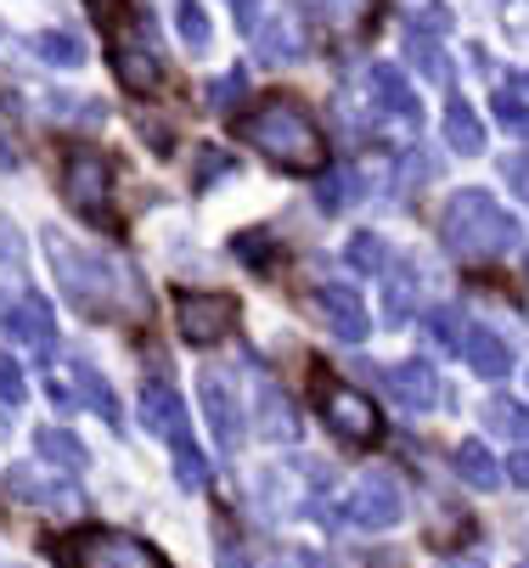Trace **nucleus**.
I'll use <instances>...</instances> for the list:
<instances>
[{
	"label": "nucleus",
	"instance_id": "nucleus-34",
	"mask_svg": "<svg viewBox=\"0 0 529 568\" xmlns=\"http://www.w3.org/2000/svg\"><path fill=\"white\" fill-rule=\"evenodd\" d=\"M501 34L529 51V0H501Z\"/></svg>",
	"mask_w": 529,
	"mask_h": 568
},
{
	"label": "nucleus",
	"instance_id": "nucleus-37",
	"mask_svg": "<svg viewBox=\"0 0 529 568\" xmlns=\"http://www.w3.org/2000/svg\"><path fill=\"white\" fill-rule=\"evenodd\" d=\"M0 271L23 276V236H18V225L7 214H0Z\"/></svg>",
	"mask_w": 529,
	"mask_h": 568
},
{
	"label": "nucleus",
	"instance_id": "nucleus-8",
	"mask_svg": "<svg viewBox=\"0 0 529 568\" xmlns=\"http://www.w3.org/2000/svg\"><path fill=\"white\" fill-rule=\"evenodd\" d=\"M232 321H237L232 293H175V333L192 349H208L220 338H232Z\"/></svg>",
	"mask_w": 529,
	"mask_h": 568
},
{
	"label": "nucleus",
	"instance_id": "nucleus-43",
	"mask_svg": "<svg viewBox=\"0 0 529 568\" xmlns=\"http://www.w3.org/2000/svg\"><path fill=\"white\" fill-rule=\"evenodd\" d=\"M507 478L518 484V490H529V445H523L518 456H507Z\"/></svg>",
	"mask_w": 529,
	"mask_h": 568
},
{
	"label": "nucleus",
	"instance_id": "nucleus-3",
	"mask_svg": "<svg viewBox=\"0 0 529 568\" xmlns=\"http://www.w3.org/2000/svg\"><path fill=\"white\" fill-rule=\"evenodd\" d=\"M439 231H445V248L468 265H485V260H501L507 248H518V220L485 186H462L450 197L439 214Z\"/></svg>",
	"mask_w": 529,
	"mask_h": 568
},
{
	"label": "nucleus",
	"instance_id": "nucleus-16",
	"mask_svg": "<svg viewBox=\"0 0 529 568\" xmlns=\"http://www.w3.org/2000/svg\"><path fill=\"white\" fill-rule=\"evenodd\" d=\"M366 85H372V97H377V108L384 113H395L400 124H423V102H417V91H411V79L395 68V62H372V73H366Z\"/></svg>",
	"mask_w": 529,
	"mask_h": 568
},
{
	"label": "nucleus",
	"instance_id": "nucleus-30",
	"mask_svg": "<svg viewBox=\"0 0 529 568\" xmlns=\"http://www.w3.org/2000/svg\"><path fill=\"white\" fill-rule=\"evenodd\" d=\"M175 34L186 40V51H208L214 23H208V12H203V0H175Z\"/></svg>",
	"mask_w": 529,
	"mask_h": 568
},
{
	"label": "nucleus",
	"instance_id": "nucleus-42",
	"mask_svg": "<svg viewBox=\"0 0 529 568\" xmlns=\"http://www.w3.org/2000/svg\"><path fill=\"white\" fill-rule=\"evenodd\" d=\"M260 7H265V0H232V23H237L243 34H254V29H260Z\"/></svg>",
	"mask_w": 529,
	"mask_h": 568
},
{
	"label": "nucleus",
	"instance_id": "nucleus-24",
	"mask_svg": "<svg viewBox=\"0 0 529 568\" xmlns=\"http://www.w3.org/2000/svg\"><path fill=\"white\" fill-rule=\"evenodd\" d=\"M34 57L45 68H85V40L68 29H45V34H34Z\"/></svg>",
	"mask_w": 529,
	"mask_h": 568
},
{
	"label": "nucleus",
	"instance_id": "nucleus-5",
	"mask_svg": "<svg viewBox=\"0 0 529 568\" xmlns=\"http://www.w3.org/2000/svg\"><path fill=\"white\" fill-rule=\"evenodd\" d=\"M57 562L62 568H175L153 540H135V535H119V529H102V524L62 535Z\"/></svg>",
	"mask_w": 529,
	"mask_h": 568
},
{
	"label": "nucleus",
	"instance_id": "nucleus-33",
	"mask_svg": "<svg viewBox=\"0 0 529 568\" xmlns=\"http://www.w3.org/2000/svg\"><path fill=\"white\" fill-rule=\"evenodd\" d=\"M360 197V181H355V170H327L322 175V186H316V203L333 214V209H344V203H355Z\"/></svg>",
	"mask_w": 529,
	"mask_h": 568
},
{
	"label": "nucleus",
	"instance_id": "nucleus-41",
	"mask_svg": "<svg viewBox=\"0 0 529 568\" xmlns=\"http://www.w3.org/2000/svg\"><path fill=\"white\" fill-rule=\"evenodd\" d=\"M501 181H507L518 197H529V158H507V164H501Z\"/></svg>",
	"mask_w": 529,
	"mask_h": 568
},
{
	"label": "nucleus",
	"instance_id": "nucleus-46",
	"mask_svg": "<svg viewBox=\"0 0 529 568\" xmlns=\"http://www.w3.org/2000/svg\"><path fill=\"white\" fill-rule=\"evenodd\" d=\"M0 170H18V152H12V141L0 135Z\"/></svg>",
	"mask_w": 529,
	"mask_h": 568
},
{
	"label": "nucleus",
	"instance_id": "nucleus-17",
	"mask_svg": "<svg viewBox=\"0 0 529 568\" xmlns=\"http://www.w3.org/2000/svg\"><path fill=\"white\" fill-rule=\"evenodd\" d=\"M34 450H40L45 467H57V473H68V478H80V473L91 467L85 439H80V434H68V428H40V434H34Z\"/></svg>",
	"mask_w": 529,
	"mask_h": 568
},
{
	"label": "nucleus",
	"instance_id": "nucleus-1",
	"mask_svg": "<svg viewBox=\"0 0 529 568\" xmlns=\"http://www.w3.org/2000/svg\"><path fill=\"white\" fill-rule=\"evenodd\" d=\"M45 260H51V276H57L62 298L80 315H91V321H113V315H141L146 310V293L130 282L124 265L102 260L96 248L68 242L62 231H45Z\"/></svg>",
	"mask_w": 529,
	"mask_h": 568
},
{
	"label": "nucleus",
	"instance_id": "nucleus-47",
	"mask_svg": "<svg viewBox=\"0 0 529 568\" xmlns=\"http://www.w3.org/2000/svg\"><path fill=\"white\" fill-rule=\"evenodd\" d=\"M439 568H485L479 557H450V562H439Z\"/></svg>",
	"mask_w": 529,
	"mask_h": 568
},
{
	"label": "nucleus",
	"instance_id": "nucleus-7",
	"mask_svg": "<svg viewBox=\"0 0 529 568\" xmlns=\"http://www.w3.org/2000/svg\"><path fill=\"white\" fill-rule=\"evenodd\" d=\"M316 412L344 445H377L384 439V412L333 372H316Z\"/></svg>",
	"mask_w": 529,
	"mask_h": 568
},
{
	"label": "nucleus",
	"instance_id": "nucleus-23",
	"mask_svg": "<svg viewBox=\"0 0 529 568\" xmlns=\"http://www.w3.org/2000/svg\"><path fill=\"white\" fill-rule=\"evenodd\" d=\"M260 423H265V439H293L298 434L293 405H287V394L271 377H260Z\"/></svg>",
	"mask_w": 529,
	"mask_h": 568
},
{
	"label": "nucleus",
	"instance_id": "nucleus-21",
	"mask_svg": "<svg viewBox=\"0 0 529 568\" xmlns=\"http://www.w3.org/2000/svg\"><path fill=\"white\" fill-rule=\"evenodd\" d=\"M450 467H457V478L474 484V490H496V484H501V462H496L479 439H462L457 456H450Z\"/></svg>",
	"mask_w": 529,
	"mask_h": 568
},
{
	"label": "nucleus",
	"instance_id": "nucleus-35",
	"mask_svg": "<svg viewBox=\"0 0 529 568\" xmlns=\"http://www.w3.org/2000/svg\"><path fill=\"white\" fill-rule=\"evenodd\" d=\"M243 85H248V73H243V68H232V73H220L214 85H208V108H214V113H225V108H232V102L243 97Z\"/></svg>",
	"mask_w": 529,
	"mask_h": 568
},
{
	"label": "nucleus",
	"instance_id": "nucleus-39",
	"mask_svg": "<svg viewBox=\"0 0 529 568\" xmlns=\"http://www.w3.org/2000/svg\"><path fill=\"white\" fill-rule=\"evenodd\" d=\"M496 119H501V130H512V135H529V108H523L512 91H501V97H496Z\"/></svg>",
	"mask_w": 529,
	"mask_h": 568
},
{
	"label": "nucleus",
	"instance_id": "nucleus-11",
	"mask_svg": "<svg viewBox=\"0 0 529 568\" xmlns=\"http://www.w3.org/2000/svg\"><path fill=\"white\" fill-rule=\"evenodd\" d=\"M0 333L12 344H29L34 355H57V321H51V304L40 293H18V298H0Z\"/></svg>",
	"mask_w": 529,
	"mask_h": 568
},
{
	"label": "nucleus",
	"instance_id": "nucleus-44",
	"mask_svg": "<svg viewBox=\"0 0 529 568\" xmlns=\"http://www.w3.org/2000/svg\"><path fill=\"white\" fill-rule=\"evenodd\" d=\"M423 175H434L428 158H406V164H400V181H423Z\"/></svg>",
	"mask_w": 529,
	"mask_h": 568
},
{
	"label": "nucleus",
	"instance_id": "nucleus-2",
	"mask_svg": "<svg viewBox=\"0 0 529 568\" xmlns=\"http://www.w3.org/2000/svg\"><path fill=\"white\" fill-rule=\"evenodd\" d=\"M232 135L254 141L271 164L287 170V175H322V164H327V141H322L316 119L298 108L293 97H260L248 113L232 119Z\"/></svg>",
	"mask_w": 529,
	"mask_h": 568
},
{
	"label": "nucleus",
	"instance_id": "nucleus-49",
	"mask_svg": "<svg viewBox=\"0 0 529 568\" xmlns=\"http://www.w3.org/2000/svg\"><path fill=\"white\" fill-rule=\"evenodd\" d=\"M305 568H322V562H305Z\"/></svg>",
	"mask_w": 529,
	"mask_h": 568
},
{
	"label": "nucleus",
	"instance_id": "nucleus-25",
	"mask_svg": "<svg viewBox=\"0 0 529 568\" xmlns=\"http://www.w3.org/2000/svg\"><path fill=\"white\" fill-rule=\"evenodd\" d=\"M260 57L265 62H298V57H305V34H298V23L287 12L271 29H260Z\"/></svg>",
	"mask_w": 529,
	"mask_h": 568
},
{
	"label": "nucleus",
	"instance_id": "nucleus-26",
	"mask_svg": "<svg viewBox=\"0 0 529 568\" xmlns=\"http://www.w3.org/2000/svg\"><path fill=\"white\" fill-rule=\"evenodd\" d=\"M400 23H406V34H445L450 29V7L445 0H400Z\"/></svg>",
	"mask_w": 529,
	"mask_h": 568
},
{
	"label": "nucleus",
	"instance_id": "nucleus-18",
	"mask_svg": "<svg viewBox=\"0 0 529 568\" xmlns=\"http://www.w3.org/2000/svg\"><path fill=\"white\" fill-rule=\"evenodd\" d=\"M68 372H73V383H80V399L91 405V412H96L108 428H119L124 417H119V394H113V383H108V377H102V372H96L85 355H73V366H68Z\"/></svg>",
	"mask_w": 529,
	"mask_h": 568
},
{
	"label": "nucleus",
	"instance_id": "nucleus-29",
	"mask_svg": "<svg viewBox=\"0 0 529 568\" xmlns=\"http://www.w3.org/2000/svg\"><path fill=\"white\" fill-rule=\"evenodd\" d=\"M344 265H349V271H360V276H377V271L389 265L384 236H377V231H355V236H349V248H344Z\"/></svg>",
	"mask_w": 529,
	"mask_h": 568
},
{
	"label": "nucleus",
	"instance_id": "nucleus-32",
	"mask_svg": "<svg viewBox=\"0 0 529 568\" xmlns=\"http://www.w3.org/2000/svg\"><path fill=\"white\" fill-rule=\"evenodd\" d=\"M175 484H181V490H208V456L192 439L175 445Z\"/></svg>",
	"mask_w": 529,
	"mask_h": 568
},
{
	"label": "nucleus",
	"instance_id": "nucleus-48",
	"mask_svg": "<svg viewBox=\"0 0 529 568\" xmlns=\"http://www.w3.org/2000/svg\"><path fill=\"white\" fill-rule=\"evenodd\" d=\"M512 91H523V97H529V73H518V79H512Z\"/></svg>",
	"mask_w": 529,
	"mask_h": 568
},
{
	"label": "nucleus",
	"instance_id": "nucleus-10",
	"mask_svg": "<svg viewBox=\"0 0 529 568\" xmlns=\"http://www.w3.org/2000/svg\"><path fill=\"white\" fill-rule=\"evenodd\" d=\"M0 484H7V496H18L29 507H85L80 484L57 467H45V462H18V467H7Z\"/></svg>",
	"mask_w": 529,
	"mask_h": 568
},
{
	"label": "nucleus",
	"instance_id": "nucleus-36",
	"mask_svg": "<svg viewBox=\"0 0 529 568\" xmlns=\"http://www.w3.org/2000/svg\"><path fill=\"white\" fill-rule=\"evenodd\" d=\"M232 170H237V164H232V152L203 146V152H197V181H192V186H214L220 175H232Z\"/></svg>",
	"mask_w": 529,
	"mask_h": 568
},
{
	"label": "nucleus",
	"instance_id": "nucleus-31",
	"mask_svg": "<svg viewBox=\"0 0 529 568\" xmlns=\"http://www.w3.org/2000/svg\"><path fill=\"white\" fill-rule=\"evenodd\" d=\"M485 423H490L496 434L529 445V405H518V399H490V405H485Z\"/></svg>",
	"mask_w": 529,
	"mask_h": 568
},
{
	"label": "nucleus",
	"instance_id": "nucleus-12",
	"mask_svg": "<svg viewBox=\"0 0 529 568\" xmlns=\"http://www.w3.org/2000/svg\"><path fill=\"white\" fill-rule=\"evenodd\" d=\"M197 399H203V417H208L214 445H220V450H243L248 423H243V399H237V388L225 383L220 372H203V377H197Z\"/></svg>",
	"mask_w": 529,
	"mask_h": 568
},
{
	"label": "nucleus",
	"instance_id": "nucleus-4",
	"mask_svg": "<svg viewBox=\"0 0 529 568\" xmlns=\"http://www.w3.org/2000/svg\"><path fill=\"white\" fill-rule=\"evenodd\" d=\"M102 45L113 62V79L130 97H153L164 79V57H159V34L146 23L141 7L130 0H102Z\"/></svg>",
	"mask_w": 529,
	"mask_h": 568
},
{
	"label": "nucleus",
	"instance_id": "nucleus-38",
	"mask_svg": "<svg viewBox=\"0 0 529 568\" xmlns=\"http://www.w3.org/2000/svg\"><path fill=\"white\" fill-rule=\"evenodd\" d=\"M23 394H29V383H23V366H18L12 355H0V399H7L12 412H18V405H23Z\"/></svg>",
	"mask_w": 529,
	"mask_h": 568
},
{
	"label": "nucleus",
	"instance_id": "nucleus-20",
	"mask_svg": "<svg viewBox=\"0 0 529 568\" xmlns=\"http://www.w3.org/2000/svg\"><path fill=\"white\" fill-rule=\"evenodd\" d=\"M423 333H428L445 355H462V349H468V338H474V321H468L462 310L439 304V310H428V315H423Z\"/></svg>",
	"mask_w": 529,
	"mask_h": 568
},
{
	"label": "nucleus",
	"instance_id": "nucleus-6",
	"mask_svg": "<svg viewBox=\"0 0 529 568\" xmlns=\"http://www.w3.org/2000/svg\"><path fill=\"white\" fill-rule=\"evenodd\" d=\"M62 197H68L73 214L102 225V231L119 225V214H113V170H108V158L96 146H73L62 158Z\"/></svg>",
	"mask_w": 529,
	"mask_h": 568
},
{
	"label": "nucleus",
	"instance_id": "nucleus-14",
	"mask_svg": "<svg viewBox=\"0 0 529 568\" xmlns=\"http://www.w3.org/2000/svg\"><path fill=\"white\" fill-rule=\"evenodd\" d=\"M141 428L159 434V439H170V445L192 439V434H186V399H181L170 383H141Z\"/></svg>",
	"mask_w": 529,
	"mask_h": 568
},
{
	"label": "nucleus",
	"instance_id": "nucleus-27",
	"mask_svg": "<svg viewBox=\"0 0 529 568\" xmlns=\"http://www.w3.org/2000/svg\"><path fill=\"white\" fill-rule=\"evenodd\" d=\"M406 62H411L423 79H434V85H445V79H450V57L439 51L434 34H406Z\"/></svg>",
	"mask_w": 529,
	"mask_h": 568
},
{
	"label": "nucleus",
	"instance_id": "nucleus-15",
	"mask_svg": "<svg viewBox=\"0 0 529 568\" xmlns=\"http://www.w3.org/2000/svg\"><path fill=\"white\" fill-rule=\"evenodd\" d=\"M384 377V388L395 394L400 412H434V399H439V377L428 361H400V366H384L377 372Z\"/></svg>",
	"mask_w": 529,
	"mask_h": 568
},
{
	"label": "nucleus",
	"instance_id": "nucleus-19",
	"mask_svg": "<svg viewBox=\"0 0 529 568\" xmlns=\"http://www.w3.org/2000/svg\"><path fill=\"white\" fill-rule=\"evenodd\" d=\"M462 361H468L479 377H507V372H512V344H507L501 333H490V327H474Z\"/></svg>",
	"mask_w": 529,
	"mask_h": 568
},
{
	"label": "nucleus",
	"instance_id": "nucleus-9",
	"mask_svg": "<svg viewBox=\"0 0 529 568\" xmlns=\"http://www.w3.org/2000/svg\"><path fill=\"white\" fill-rule=\"evenodd\" d=\"M400 518H406V496H400V484H395L389 473L355 478V490H349V501H344V524H349V529L377 535V529H395Z\"/></svg>",
	"mask_w": 529,
	"mask_h": 568
},
{
	"label": "nucleus",
	"instance_id": "nucleus-22",
	"mask_svg": "<svg viewBox=\"0 0 529 568\" xmlns=\"http://www.w3.org/2000/svg\"><path fill=\"white\" fill-rule=\"evenodd\" d=\"M445 141L457 146L462 158H479L485 152V124H479V113L462 97H450V108H445Z\"/></svg>",
	"mask_w": 529,
	"mask_h": 568
},
{
	"label": "nucleus",
	"instance_id": "nucleus-40",
	"mask_svg": "<svg viewBox=\"0 0 529 568\" xmlns=\"http://www.w3.org/2000/svg\"><path fill=\"white\" fill-rule=\"evenodd\" d=\"M316 12H322L327 23H355V18H360V0H316Z\"/></svg>",
	"mask_w": 529,
	"mask_h": 568
},
{
	"label": "nucleus",
	"instance_id": "nucleus-45",
	"mask_svg": "<svg viewBox=\"0 0 529 568\" xmlns=\"http://www.w3.org/2000/svg\"><path fill=\"white\" fill-rule=\"evenodd\" d=\"M214 568H254V562H248V557H243L237 546H220V557H214Z\"/></svg>",
	"mask_w": 529,
	"mask_h": 568
},
{
	"label": "nucleus",
	"instance_id": "nucleus-28",
	"mask_svg": "<svg viewBox=\"0 0 529 568\" xmlns=\"http://www.w3.org/2000/svg\"><path fill=\"white\" fill-rule=\"evenodd\" d=\"M417 271L411 265H389V293H384V310H389V321H411L417 315Z\"/></svg>",
	"mask_w": 529,
	"mask_h": 568
},
{
	"label": "nucleus",
	"instance_id": "nucleus-13",
	"mask_svg": "<svg viewBox=\"0 0 529 568\" xmlns=\"http://www.w3.org/2000/svg\"><path fill=\"white\" fill-rule=\"evenodd\" d=\"M316 315H322V327H327L338 344H360V338H366V327H372L366 298H360L355 287H338V282L316 293Z\"/></svg>",
	"mask_w": 529,
	"mask_h": 568
}]
</instances>
